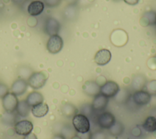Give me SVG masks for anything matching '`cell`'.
Segmentation results:
<instances>
[{"label":"cell","instance_id":"obj_1","mask_svg":"<svg viewBox=\"0 0 156 139\" xmlns=\"http://www.w3.org/2000/svg\"><path fill=\"white\" fill-rule=\"evenodd\" d=\"M72 124L77 133H85L90 130V120L82 113H77L73 117Z\"/></svg>","mask_w":156,"mask_h":139},{"label":"cell","instance_id":"obj_2","mask_svg":"<svg viewBox=\"0 0 156 139\" xmlns=\"http://www.w3.org/2000/svg\"><path fill=\"white\" fill-rule=\"evenodd\" d=\"M96 122L101 129H109L116 122V118L111 112H103L98 116Z\"/></svg>","mask_w":156,"mask_h":139},{"label":"cell","instance_id":"obj_3","mask_svg":"<svg viewBox=\"0 0 156 139\" xmlns=\"http://www.w3.org/2000/svg\"><path fill=\"white\" fill-rule=\"evenodd\" d=\"M47 77L43 72H34L28 78V85L34 89L42 88L46 84Z\"/></svg>","mask_w":156,"mask_h":139},{"label":"cell","instance_id":"obj_4","mask_svg":"<svg viewBox=\"0 0 156 139\" xmlns=\"http://www.w3.org/2000/svg\"><path fill=\"white\" fill-rule=\"evenodd\" d=\"M119 90V86L116 82L113 80H108L101 86L100 93L108 98H114Z\"/></svg>","mask_w":156,"mask_h":139},{"label":"cell","instance_id":"obj_5","mask_svg":"<svg viewBox=\"0 0 156 139\" xmlns=\"http://www.w3.org/2000/svg\"><path fill=\"white\" fill-rule=\"evenodd\" d=\"M18 102L17 96L12 92H8L2 98V106L6 112H15Z\"/></svg>","mask_w":156,"mask_h":139},{"label":"cell","instance_id":"obj_6","mask_svg":"<svg viewBox=\"0 0 156 139\" xmlns=\"http://www.w3.org/2000/svg\"><path fill=\"white\" fill-rule=\"evenodd\" d=\"M134 104L138 106L148 104L151 100V94L146 90H136L131 96Z\"/></svg>","mask_w":156,"mask_h":139},{"label":"cell","instance_id":"obj_7","mask_svg":"<svg viewBox=\"0 0 156 139\" xmlns=\"http://www.w3.org/2000/svg\"><path fill=\"white\" fill-rule=\"evenodd\" d=\"M63 46V41L62 37L57 34L50 36L46 45L48 51L51 54L58 53Z\"/></svg>","mask_w":156,"mask_h":139},{"label":"cell","instance_id":"obj_8","mask_svg":"<svg viewBox=\"0 0 156 139\" xmlns=\"http://www.w3.org/2000/svg\"><path fill=\"white\" fill-rule=\"evenodd\" d=\"M33 129V124L29 120L23 119L17 121L14 125V130L16 134L25 136L31 133Z\"/></svg>","mask_w":156,"mask_h":139},{"label":"cell","instance_id":"obj_9","mask_svg":"<svg viewBox=\"0 0 156 139\" xmlns=\"http://www.w3.org/2000/svg\"><path fill=\"white\" fill-rule=\"evenodd\" d=\"M108 99L101 93L94 97L91 105L94 112H102L105 110L108 103Z\"/></svg>","mask_w":156,"mask_h":139},{"label":"cell","instance_id":"obj_10","mask_svg":"<svg viewBox=\"0 0 156 139\" xmlns=\"http://www.w3.org/2000/svg\"><path fill=\"white\" fill-rule=\"evenodd\" d=\"M112 58L111 52L107 49L99 50L94 55L95 63L100 66H104L110 61Z\"/></svg>","mask_w":156,"mask_h":139},{"label":"cell","instance_id":"obj_11","mask_svg":"<svg viewBox=\"0 0 156 139\" xmlns=\"http://www.w3.org/2000/svg\"><path fill=\"white\" fill-rule=\"evenodd\" d=\"M60 29V23L55 18H48L45 23L44 29L47 34L50 36L56 35L58 33Z\"/></svg>","mask_w":156,"mask_h":139},{"label":"cell","instance_id":"obj_12","mask_svg":"<svg viewBox=\"0 0 156 139\" xmlns=\"http://www.w3.org/2000/svg\"><path fill=\"white\" fill-rule=\"evenodd\" d=\"M28 84L26 80L20 79L15 80L11 87L12 93L17 96H21L25 93L27 90Z\"/></svg>","mask_w":156,"mask_h":139},{"label":"cell","instance_id":"obj_13","mask_svg":"<svg viewBox=\"0 0 156 139\" xmlns=\"http://www.w3.org/2000/svg\"><path fill=\"white\" fill-rule=\"evenodd\" d=\"M101 86L96 82L88 80L85 82L83 85V90L84 93L88 96H95L100 93Z\"/></svg>","mask_w":156,"mask_h":139},{"label":"cell","instance_id":"obj_14","mask_svg":"<svg viewBox=\"0 0 156 139\" xmlns=\"http://www.w3.org/2000/svg\"><path fill=\"white\" fill-rule=\"evenodd\" d=\"M44 8V3L40 1H34L31 2L27 7V12L32 16L40 15Z\"/></svg>","mask_w":156,"mask_h":139},{"label":"cell","instance_id":"obj_15","mask_svg":"<svg viewBox=\"0 0 156 139\" xmlns=\"http://www.w3.org/2000/svg\"><path fill=\"white\" fill-rule=\"evenodd\" d=\"M49 112V107L47 104L41 102L31 107L32 115L37 118H41L45 116Z\"/></svg>","mask_w":156,"mask_h":139},{"label":"cell","instance_id":"obj_16","mask_svg":"<svg viewBox=\"0 0 156 139\" xmlns=\"http://www.w3.org/2000/svg\"><path fill=\"white\" fill-rule=\"evenodd\" d=\"M25 100L30 107H32L37 104L43 102L44 98L40 92L32 91L27 95Z\"/></svg>","mask_w":156,"mask_h":139},{"label":"cell","instance_id":"obj_17","mask_svg":"<svg viewBox=\"0 0 156 139\" xmlns=\"http://www.w3.org/2000/svg\"><path fill=\"white\" fill-rule=\"evenodd\" d=\"M31 107L26 101V100H21L18 102L16 109V112L18 115L21 117H27L31 112Z\"/></svg>","mask_w":156,"mask_h":139},{"label":"cell","instance_id":"obj_18","mask_svg":"<svg viewBox=\"0 0 156 139\" xmlns=\"http://www.w3.org/2000/svg\"><path fill=\"white\" fill-rule=\"evenodd\" d=\"M111 40L113 44L116 46H122L126 42L127 35L125 32L121 30L119 37V29L116 30L112 33Z\"/></svg>","mask_w":156,"mask_h":139},{"label":"cell","instance_id":"obj_19","mask_svg":"<svg viewBox=\"0 0 156 139\" xmlns=\"http://www.w3.org/2000/svg\"><path fill=\"white\" fill-rule=\"evenodd\" d=\"M131 96L132 94L127 90L126 88H122L119 90L118 93L114 97V99L117 103L122 104L127 102L131 98Z\"/></svg>","mask_w":156,"mask_h":139},{"label":"cell","instance_id":"obj_20","mask_svg":"<svg viewBox=\"0 0 156 139\" xmlns=\"http://www.w3.org/2000/svg\"><path fill=\"white\" fill-rule=\"evenodd\" d=\"M142 126L146 131L154 132L156 131V118L154 116H149L144 120Z\"/></svg>","mask_w":156,"mask_h":139},{"label":"cell","instance_id":"obj_21","mask_svg":"<svg viewBox=\"0 0 156 139\" xmlns=\"http://www.w3.org/2000/svg\"><path fill=\"white\" fill-rule=\"evenodd\" d=\"M146 80L144 76L142 75H137L135 77H133L132 87L133 89L136 90H143L146 84Z\"/></svg>","mask_w":156,"mask_h":139},{"label":"cell","instance_id":"obj_22","mask_svg":"<svg viewBox=\"0 0 156 139\" xmlns=\"http://www.w3.org/2000/svg\"><path fill=\"white\" fill-rule=\"evenodd\" d=\"M62 112L66 117L71 118L78 113V110L74 105L66 103L62 107Z\"/></svg>","mask_w":156,"mask_h":139},{"label":"cell","instance_id":"obj_23","mask_svg":"<svg viewBox=\"0 0 156 139\" xmlns=\"http://www.w3.org/2000/svg\"><path fill=\"white\" fill-rule=\"evenodd\" d=\"M124 126L122 123L118 121H116L115 124L108 129L109 133L114 137L120 136L124 132Z\"/></svg>","mask_w":156,"mask_h":139},{"label":"cell","instance_id":"obj_24","mask_svg":"<svg viewBox=\"0 0 156 139\" xmlns=\"http://www.w3.org/2000/svg\"><path fill=\"white\" fill-rule=\"evenodd\" d=\"M76 130L74 127L71 126L69 125H65L63 127L61 132V134L66 139H71L73 137H74L77 134L76 133Z\"/></svg>","mask_w":156,"mask_h":139},{"label":"cell","instance_id":"obj_25","mask_svg":"<svg viewBox=\"0 0 156 139\" xmlns=\"http://www.w3.org/2000/svg\"><path fill=\"white\" fill-rule=\"evenodd\" d=\"M14 112L9 113V112H5V113L4 114L2 118V120L4 121V123L5 124H7V125H10V126L15 125V124L16 123V116L17 113H16V115H15L14 113Z\"/></svg>","mask_w":156,"mask_h":139},{"label":"cell","instance_id":"obj_26","mask_svg":"<svg viewBox=\"0 0 156 139\" xmlns=\"http://www.w3.org/2000/svg\"><path fill=\"white\" fill-rule=\"evenodd\" d=\"M144 21L146 25L154 24L156 23V13L152 11H149L144 13L143 16Z\"/></svg>","mask_w":156,"mask_h":139},{"label":"cell","instance_id":"obj_27","mask_svg":"<svg viewBox=\"0 0 156 139\" xmlns=\"http://www.w3.org/2000/svg\"><path fill=\"white\" fill-rule=\"evenodd\" d=\"M80 113L85 115L86 116L88 117H91L93 113H94V110L92 107V105L91 104H88V103H86L83 104L80 109Z\"/></svg>","mask_w":156,"mask_h":139},{"label":"cell","instance_id":"obj_28","mask_svg":"<svg viewBox=\"0 0 156 139\" xmlns=\"http://www.w3.org/2000/svg\"><path fill=\"white\" fill-rule=\"evenodd\" d=\"M146 90L149 92L151 96H156V80H151L149 82H147L146 84Z\"/></svg>","mask_w":156,"mask_h":139},{"label":"cell","instance_id":"obj_29","mask_svg":"<svg viewBox=\"0 0 156 139\" xmlns=\"http://www.w3.org/2000/svg\"><path fill=\"white\" fill-rule=\"evenodd\" d=\"M92 139H107V137L103 132L96 131L92 134Z\"/></svg>","mask_w":156,"mask_h":139},{"label":"cell","instance_id":"obj_30","mask_svg":"<svg viewBox=\"0 0 156 139\" xmlns=\"http://www.w3.org/2000/svg\"><path fill=\"white\" fill-rule=\"evenodd\" d=\"M92 134L90 130L85 133H77V135L80 139H92Z\"/></svg>","mask_w":156,"mask_h":139},{"label":"cell","instance_id":"obj_31","mask_svg":"<svg viewBox=\"0 0 156 139\" xmlns=\"http://www.w3.org/2000/svg\"><path fill=\"white\" fill-rule=\"evenodd\" d=\"M9 92L8 87L3 84H0V98H3Z\"/></svg>","mask_w":156,"mask_h":139},{"label":"cell","instance_id":"obj_32","mask_svg":"<svg viewBox=\"0 0 156 139\" xmlns=\"http://www.w3.org/2000/svg\"><path fill=\"white\" fill-rule=\"evenodd\" d=\"M46 4L50 7H54L58 5L60 2V0H44Z\"/></svg>","mask_w":156,"mask_h":139},{"label":"cell","instance_id":"obj_33","mask_svg":"<svg viewBox=\"0 0 156 139\" xmlns=\"http://www.w3.org/2000/svg\"><path fill=\"white\" fill-rule=\"evenodd\" d=\"M126 4L131 5H134L139 2L140 0H123Z\"/></svg>","mask_w":156,"mask_h":139},{"label":"cell","instance_id":"obj_34","mask_svg":"<svg viewBox=\"0 0 156 139\" xmlns=\"http://www.w3.org/2000/svg\"><path fill=\"white\" fill-rule=\"evenodd\" d=\"M23 139H37V137L35 134L33 133H30L26 135H25Z\"/></svg>","mask_w":156,"mask_h":139},{"label":"cell","instance_id":"obj_35","mask_svg":"<svg viewBox=\"0 0 156 139\" xmlns=\"http://www.w3.org/2000/svg\"><path fill=\"white\" fill-rule=\"evenodd\" d=\"M52 139H66V138L61 134H60L55 135Z\"/></svg>","mask_w":156,"mask_h":139},{"label":"cell","instance_id":"obj_36","mask_svg":"<svg viewBox=\"0 0 156 139\" xmlns=\"http://www.w3.org/2000/svg\"><path fill=\"white\" fill-rule=\"evenodd\" d=\"M71 139H80V138H79V136H77V134H76V135L74 137H73Z\"/></svg>","mask_w":156,"mask_h":139},{"label":"cell","instance_id":"obj_37","mask_svg":"<svg viewBox=\"0 0 156 139\" xmlns=\"http://www.w3.org/2000/svg\"><path fill=\"white\" fill-rule=\"evenodd\" d=\"M13 2H19L21 0H12Z\"/></svg>","mask_w":156,"mask_h":139},{"label":"cell","instance_id":"obj_38","mask_svg":"<svg viewBox=\"0 0 156 139\" xmlns=\"http://www.w3.org/2000/svg\"><path fill=\"white\" fill-rule=\"evenodd\" d=\"M113 1H119V0H113Z\"/></svg>","mask_w":156,"mask_h":139},{"label":"cell","instance_id":"obj_39","mask_svg":"<svg viewBox=\"0 0 156 139\" xmlns=\"http://www.w3.org/2000/svg\"><path fill=\"white\" fill-rule=\"evenodd\" d=\"M155 57H156V55H155Z\"/></svg>","mask_w":156,"mask_h":139}]
</instances>
